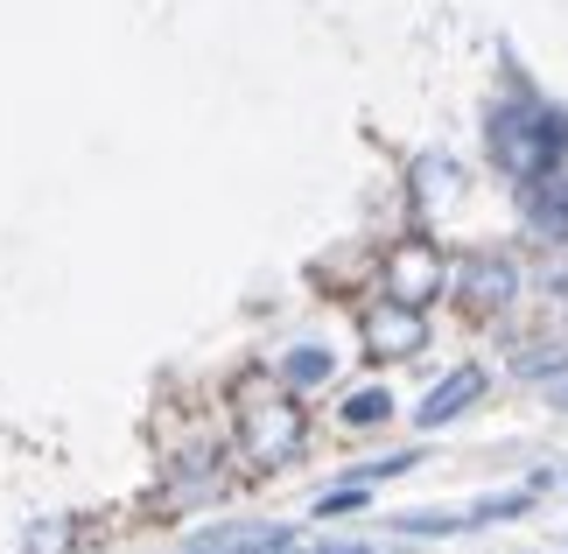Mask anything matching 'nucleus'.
<instances>
[{
	"instance_id": "f257e3e1",
	"label": "nucleus",
	"mask_w": 568,
	"mask_h": 554,
	"mask_svg": "<svg viewBox=\"0 0 568 554\" xmlns=\"http://www.w3.org/2000/svg\"><path fill=\"white\" fill-rule=\"evenodd\" d=\"M485 148L513 183H540V175H555V162L568 154V113H555V105H540V99L491 105Z\"/></svg>"
},
{
	"instance_id": "f03ea898",
	"label": "nucleus",
	"mask_w": 568,
	"mask_h": 554,
	"mask_svg": "<svg viewBox=\"0 0 568 554\" xmlns=\"http://www.w3.org/2000/svg\"><path fill=\"white\" fill-rule=\"evenodd\" d=\"M239 442H246V456L260 463V471H281V463L302 450V407L295 401H260V407H246Z\"/></svg>"
},
{
	"instance_id": "7ed1b4c3",
	"label": "nucleus",
	"mask_w": 568,
	"mask_h": 554,
	"mask_svg": "<svg viewBox=\"0 0 568 554\" xmlns=\"http://www.w3.org/2000/svg\"><path fill=\"white\" fill-rule=\"evenodd\" d=\"M443 281H449V268H443V253H435L428 239H400V246L386 253V295L393 302L422 309V302L443 295Z\"/></svg>"
},
{
	"instance_id": "20e7f679",
	"label": "nucleus",
	"mask_w": 568,
	"mask_h": 554,
	"mask_svg": "<svg viewBox=\"0 0 568 554\" xmlns=\"http://www.w3.org/2000/svg\"><path fill=\"white\" fill-rule=\"evenodd\" d=\"M422 344H428L422 309H407V302H393V295L365 309V351H373V359H414Z\"/></svg>"
},
{
	"instance_id": "39448f33",
	"label": "nucleus",
	"mask_w": 568,
	"mask_h": 554,
	"mask_svg": "<svg viewBox=\"0 0 568 554\" xmlns=\"http://www.w3.org/2000/svg\"><path fill=\"white\" fill-rule=\"evenodd\" d=\"M456 288H464L477 309H506L519 295V268H513L506 253H470L464 268H456Z\"/></svg>"
},
{
	"instance_id": "423d86ee",
	"label": "nucleus",
	"mask_w": 568,
	"mask_h": 554,
	"mask_svg": "<svg viewBox=\"0 0 568 554\" xmlns=\"http://www.w3.org/2000/svg\"><path fill=\"white\" fill-rule=\"evenodd\" d=\"M477 393H485V372H477V365H456L449 380H435V386H428V401L414 407V429H449V421L464 414Z\"/></svg>"
},
{
	"instance_id": "0eeeda50",
	"label": "nucleus",
	"mask_w": 568,
	"mask_h": 554,
	"mask_svg": "<svg viewBox=\"0 0 568 554\" xmlns=\"http://www.w3.org/2000/svg\"><path fill=\"white\" fill-rule=\"evenodd\" d=\"M527 225L540 239H561L568 246V175H540V183H527Z\"/></svg>"
},
{
	"instance_id": "6e6552de",
	"label": "nucleus",
	"mask_w": 568,
	"mask_h": 554,
	"mask_svg": "<svg viewBox=\"0 0 568 554\" xmlns=\"http://www.w3.org/2000/svg\"><path fill=\"white\" fill-rule=\"evenodd\" d=\"M288 526H225V534H211V541H196L183 554H267Z\"/></svg>"
},
{
	"instance_id": "1a4fd4ad",
	"label": "nucleus",
	"mask_w": 568,
	"mask_h": 554,
	"mask_svg": "<svg viewBox=\"0 0 568 554\" xmlns=\"http://www.w3.org/2000/svg\"><path fill=\"white\" fill-rule=\"evenodd\" d=\"M281 372H288V386H323V380H331V351H323V344H295Z\"/></svg>"
},
{
	"instance_id": "9d476101",
	"label": "nucleus",
	"mask_w": 568,
	"mask_h": 554,
	"mask_svg": "<svg viewBox=\"0 0 568 554\" xmlns=\"http://www.w3.org/2000/svg\"><path fill=\"white\" fill-rule=\"evenodd\" d=\"M386 414H393V393H386V386H365V393H352V401H344V421H352V429H379Z\"/></svg>"
},
{
	"instance_id": "9b49d317",
	"label": "nucleus",
	"mask_w": 568,
	"mask_h": 554,
	"mask_svg": "<svg viewBox=\"0 0 568 554\" xmlns=\"http://www.w3.org/2000/svg\"><path fill=\"white\" fill-rule=\"evenodd\" d=\"M267 554H373V547H358V541H302V534H281Z\"/></svg>"
},
{
	"instance_id": "f8f14e48",
	"label": "nucleus",
	"mask_w": 568,
	"mask_h": 554,
	"mask_svg": "<svg viewBox=\"0 0 568 554\" xmlns=\"http://www.w3.org/2000/svg\"><path fill=\"white\" fill-rule=\"evenodd\" d=\"M519 372H527V380H540V372H568V344H540V351H527V359H519Z\"/></svg>"
},
{
	"instance_id": "ddd939ff",
	"label": "nucleus",
	"mask_w": 568,
	"mask_h": 554,
	"mask_svg": "<svg viewBox=\"0 0 568 554\" xmlns=\"http://www.w3.org/2000/svg\"><path fill=\"white\" fill-rule=\"evenodd\" d=\"M358 505H365V484H344V492H331V498L316 505V513L331 520V513H358Z\"/></svg>"
}]
</instances>
